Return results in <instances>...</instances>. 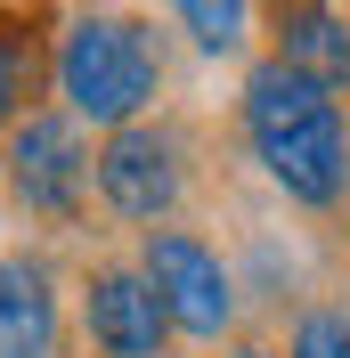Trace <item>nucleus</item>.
I'll use <instances>...</instances> for the list:
<instances>
[{
	"mask_svg": "<svg viewBox=\"0 0 350 358\" xmlns=\"http://www.w3.org/2000/svg\"><path fill=\"white\" fill-rule=\"evenodd\" d=\"M244 138H253L261 171L293 203H309V212L342 203V187H350V131H342L334 90H318L309 73L277 66V57L253 66V82H244Z\"/></svg>",
	"mask_w": 350,
	"mask_h": 358,
	"instance_id": "1",
	"label": "nucleus"
},
{
	"mask_svg": "<svg viewBox=\"0 0 350 358\" xmlns=\"http://www.w3.org/2000/svg\"><path fill=\"white\" fill-rule=\"evenodd\" d=\"M57 90H66L74 122L131 131L163 90V57L131 17H74L66 41H57Z\"/></svg>",
	"mask_w": 350,
	"mask_h": 358,
	"instance_id": "2",
	"label": "nucleus"
},
{
	"mask_svg": "<svg viewBox=\"0 0 350 358\" xmlns=\"http://www.w3.org/2000/svg\"><path fill=\"white\" fill-rule=\"evenodd\" d=\"M139 268H147V285H155V301H163V317H172V334H196V342L228 334V317H237V277L220 268V252L204 245V236H188V228H147Z\"/></svg>",
	"mask_w": 350,
	"mask_h": 358,
	"instance_id": "3",
	"label": "nucleus"
},
{
	"mask_svg": "<svg viewBox=\"0 0 350 358\" xmlns=\"http://www.w3.org/2000/svg\"><path fill=\"white\" fill-rule=\"evenodd\" d=\"M8 179H17L24 212H49V220H74L90 187V147L74 131V114H24L17 138H8Z\"/></svg>",
	"mask_w": 350,
	"mask_h": 358,
	"instance_id": "4",
	"label": "nucleus"
},
{
	"mask_svg": "<svg viewBox=\"0 0 350 358\" xmlns=\"http://www.w3.org/2000/svg\"><path fill=\"white\" fill-rule=\"evenodd\" d=\"M90 171H98V196H106L122 220H163L179 203V138L131 122V131L106 138V155L90 163Z\"/></svg>",
	"mask_w": 350,
	"mask_h": 358,
	"instance_id": "5",
	"label": "nucleus"
},
{
	"mask_svg": "<svg viewBox=\"0 0 350 358\" xmlns=\"http://www.w3.org/2000/svg\"><path fill=\"white\" fill-rule=\"evenodd\" d=\"M90 342H98V358H163L172 317L155 301L147 268H98L90 277Z\"/></svg>",
	"mask_w": 350,
	"mask_h": 358,
	"instance_id": "6",
	"label": "nucleus"
},
{
	"mask_svg": "<svg viewBox=\"0 0 350 358\" xmlns=\"http://www.w3.org/2000/svg\"><path fill=\"white\" fill-rule=\"evenodd\" d=\"M277 66L318 90H350V17L334 0H277Z\"/></svg>",
	"mask_w": 350,
	"mask_h": 358,
	"instance_id": "7",
	"label": "nucleus"
},
{
	"mask_svg": "<svg viewBox=\"0 0 350 358\" xmlns=\"http://www.w3.org/2000/svg\"><path fill=\"white\" fill-rule=\"evenodd\" d=\"M0 358H57V285L41 261H0Z\"/></svg>",
	"mask_w": 350,
	"mask_h": 358,
	"instance_id": "8",
	"label": "nucleus"
},
{
	"mask_svg": "<svg viewBox=\"0 0 350 358\" xmlns=\"http://www.w3.org/2000/svg\"><path fill=\"white\" fill-rule=\"evenodd\" d=\"M172 17L188 24V41H196L204 57H228V49H244V33H253V0H172Z\"/></svg>",
	"mask_w": 350,
	"mask_h": 358,
	"instance_id": "9",
	"label": "nucleus"
},
{
	"mask_svg": "<svg viewBox=\"0 0 350 358\" xmlns=\"http://www.w3.org/2000/svg\"><path fill=\"white\" fill-rule=\"evenodd\" d=\"M24 98H33V33L17 17H0V131L17 122Z\"/></svg>",
	"mask_w": 350,
	"mask_h": 358,
	"instance_id": "10",
	"label": "nucleus"
},
{
	"mask_svg": "<svg viewBox=\"0 0 350 358\" xmlns=\"http://www.w3.org/2000/svg\"><path fill=\"white\" fill-rule=\"evenodd\" d=\"M293 358H350V310H342V301L302 310V326H293Z\"/></svg>",
	"mask_w": 350,
	"mask_h": 358,
	"instance_id": "11",
	"label": "nucleus"
},
{
	"mask_svg": "<svg viewBox=\"0 0 350 358\" xmlns=\"http://www.w3.org/2000/svg\"><path fill=\"white\" fill-rule=\"evenodd\" d=\"M220 358H269V350H220Z\"/></svg>",
	"mask_w": 350,
	"mask_h": 358,
	"instance_id": "12",
	"label": "nucleus"
}]
</instances>
